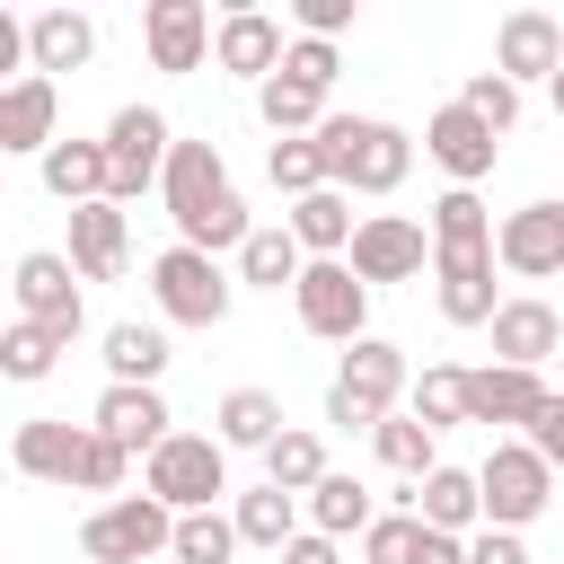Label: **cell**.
Wrapping results in <instances>:
<instances>
[{
  "label": "cell",
  "mask_w": 564,
  "mask_h": 564,
  "mask_svg": "<svg viewBox=\"0 0 564 564\" xmlns=\"http://www.w3.org/2000/svg\"><path fill=\"white\" fill-rule=\"evenodd\" d=\"M414 520H423V529H449V538H467V529L485 520V485H476L467 467H432V476L414 485Z\"/></svg>",
  "instance_id": "cell-25"
},
{
  "label": "cell",
  "mask_w": 564,
  "mask_h": 564,
  "mask_svg": "<svg viewBox=\"0 0 564 564\" xmlns=\"http://www.w3.org/2000/svg\"><path fill=\"white\" fill-rule=\"evenodd\" d=\"M370 520H379V511H370V485H361V476H326V485L308 494V529L335 538V546H344V538H370Z\"/></svg>",
  "instance_id": "cell-31"
},
{
  "label": "cell",
  "mask_w": 564,
  "mask_h": 564,
  "mask_svg": "<svg viewBox=\"0 0 564 564\" xmlns=\"http://www.w3.org/2000/svg\"><path fill=\"white\" fill-rule=\"evenodd\" d=\"M494 150H502V132H494V123H476L458 97L423 123V159H432L449 185H485V176H494Z\"/></svg>",
  "instance_id": "cell-13"
},
{
  "label": "cell",
  "mask_w": 564,
  "mask_h": 564,
  "mask_svg": "<svg viewBox=\"0 0 564 564\" xmlns=\"http://www.w3.org/2000/svg\"><path fill=\"white\" fill-rule=\"evenodd\" d=\"M317 150H326V176L352 185V194H397L405 167H414V141L397 123H379V115H326Z\"/></svg>",
  "instance_id": "cell-3"
},
{
  "label": "cell",
  "mask_w": 564,
  "mask_h": 564,
  "mask_svg": "<svg viewBox=\"0 0 564 564\" xmlns=\"http://www.w3.org/2000/svg\"><path fill=\"white\" fill-rule=\"evenodd\" d=\"M79 555L88 564H150V555H176V511L159 494H115L79 520Z\"/></svg>",
  "instance_id": "cell-5"
},
{
  "label": "cell",
  "mask_w": 564,
  "mask_h": 564,
  "mask_svg": "<svg viewBox=\"0 0 564 564\" xmlns=\"http://www.w3.org/2000/svg\"><path fill=\"white\" fill-rule=\"evenodd\" d=\"M229 520H238V538H247V546H273V555L300 538V502H291L282 485H256V494H238V511H229Z\"/></svg>",
  "instance_id": "cell-35"
},
{
  "label": "cell",
  "mask_w": 564,
  "mask_h": 564,
  "mask_svg": "<svg viewBox=\"0 0 564 564\" xmlns=\"http://www.w3.org/2000/svg\"><path fill=\"white\" fill-rule=\"evenodd\" d=\"M291 18H300V35H326L335 44L352 26V0H291Z\"/></svg>",
  "instance_id": "cell-44"
},
{
  "label": "cell",
  "mask_w": 564,
  "mask_h": 564,
  "mask_svg": "<svg viewBox=\"0 0 564 564\" xmlns=\"http://www.w3.org/2000/svg\"><path fill=\"white\" fill-rule=\"evenodd\" d=\"M282 564H344V555H335V538H317V529H300V538L282 546Z\"/></svg>",
  "instance_id": "cell-48"
},
{
  "label": "cell",
  "mask_w": 564,
  "mask_h": 564,
  "mask_svg": "<svg viewBox=\"0 0 564 564\" xmlns=\"http://www.w3.org/2000/svg\"><path fill=\"white\" fill-rule=\"evenodd\" d=\"M414 423H432V432H449V423H467V370L458 361H432L423 379H414V405H405Z\"/></svg>",
  "instance_id": "cell-37"
},
{
  "label": "cell",
  "mask_w": 564,
  "mask_h": 564,
  "mask_svg": "<svg viewBox=\"0 0 564 564\" xmlns=\"http://www.w3.org/2000/svg\"><path fill=\"white\" fill-rule=\"evenodd\" d=\"M159 194H167L176 247L220 256V247H247V238H256V220H247V203H238V185H229V167H220V150H212V141H176V150H167Z\"/></svg>",
  "instance_id": "cell-2"
},
{
  "label": "cell",
  "mask_w": 564,
  "mask_h": 564,
  "mask_svg": "<svg viewBox=\"0 0 564 564\" xmlns=\"http://www.w3.org/2000/svg\"><path fill=\"white\" fill-rule=\"evenodd\" d=\"M291 238L308 247V264H326V256H352V238H361V220H352V203H344V185H326V194H308V203H291Z\"/></svg>",
  "instance_id": "cell-26"
},
{
  "label": "cell",
  "mask_w": 564,
  "mask_h": 564,
  "mask_svg": "<svg viewBox=\"0 0 564 564\" xmlns=\"http://www.w3.org/2000/svg\"><path fill=\"white\" fill-rule=\"evenodd\" d=\"M9 300H18V317H26V326H53L62 344L88 326V308H79V264H70V256H53V247H26V256H18Z\"/></svg>",
  "instance_id": "cell-10"
},
{
  "label": "cell",
  "mask_w": 564,
  "mask_h": 564,
  "mask_svg": "<svg viewBox=\"0 0 564 564\" xmlns=\"http://www.w3.org/2000/svg\"><path fill=\"white\" fill-rule=\"evenodd\" d=\"M494 70L520 88V79H555L564 70V26L546 18V9H511L502 26H494Z\"/></svg>",
  "instance_id": "cell-16"
},
{
  "label": "cell",
  "mask_w": 564,
  "mask_h": 564,
  "mask_svg": "<svg viewBox=\"0 0 564 564\" xmlns=\"http://www.w3.org/2000/svg\"><path fill=\"white\" fill-rule=\"evenodd\" d=\"M88 423H97L106 441H123V449H141V458L176 441V414H167V397H159V388H106Z\"/></svg>",
  "instance_id": "cell-20"
},
{
  "label": "cell",
  "mask_w": 564,
  "mask_h": 564,
  "mask_svg": "<svg viewBox=\"0 0 564 564\" xmlns=\"http://www.w3.org/2000/svg\"><path fill=\"white\" fill-rule=\"evenodd\" d=\"M123 256H132L123 203H79L70 212V264H79V282H123Z\"/></svg>",
  "instance_id": "cell-23"
},
{
  "label": "cell",
  "mask_w": 564,
  "mask_h": 564,
  "mask_svg": "<svg viewBox=\"0 0 564 564\" xmlns=\"http://www.w3.org/2000/svg\"><path fill=\"white\" fill-rule=\"evenodd\" d=\"M26 53H35L44 79H53V70H79V62L97 53V26H88L79 9H35V18H26Z\"/></svg>",
  "instance_id": "cell-27"
},
{
  "label": "cell",
  "mask_w": 564,
  "mask_h": 564,
  "mask_svg": "<svg viewBox=\"0 0 564 564\" xmlns=\"http://www.w3.org/2000/svg\"><path fill=\"white\" fill-rule=\"evenodd\" d=\"M414 546H423V520H414V511H388V520H370V538H361L370 564H414Z\"/></svg>",
  "instance_id": "cell-42"
},
{
  "label": "cell",
  "mask_w": 564,
  "mask_h": 564,
  "mask_svg": "<svg viewBox=\"0 0 564 564\" xmlns=\"http://www.w3.org/2000/svg\"><path fill=\"white\" fill-rule=\"evenodd\" d=\"M291 308H300V326H308V335H326V344H344V352L370 335V282H361L344 256L308 264V273H300V291H291Z\"/></svg>",
  "instance_id": "cell-9"
},
{
  "label": "cell",
  "mask_w": 564,
  "mask_h": 564,
  "mask_svg": "<svg viewBox=\"0 0 564 564\" xmlns=\"http://www.w3.org/2000/svg\"><path fill=\"white\" fill-rule=\"evenodd\" d=\"M370 441H379V467H397L405 485H423V476L441 467V432H432V423H414V414H388Z\"/></svg>",
  "instance_id": "cell-33"
},
{
  "label": "cell",
  "mask_w": 564,
  "mask_h": 564,
  "mask_svg": "<svg viewBox=\"0 0 564 564\" xmlns=\"http://www.w3.org/2000/svg\"><path fill=\"white\" fill-rule=\"evenodd\" d=\"M344 264H352L361 282H414V273L432 264V229H423V220H405V212H370Z\"/></svg>",
  "instance_id": "cell-12"
},
{
  "label": "cell",
  "mask_w": 564,
  "mask_h": 564,
  "mask_svg": "<svg viewBox=\"0 0 564 564\" xmlns=\"http://www.w3.org/2000/svg\"><path fill=\"white\" fill-rule=\"evenodd\" d=\"M414 564H467V538H449V529H423Z\"/></svg>",
  "instance_id": "cell-47"
},
{
  "label": "cell",
  "mask_w": 564,
  "mask_h": 564,
  "mask_svg": "<svg viewBox=\"0 0 564 564\" xmlns=\"http://www.w3.org/2000/svg\"><path fill=\"white\" fill-rule=\"evenodd\" d=\"M282 53H291V44H282V18H264V9H229V18H220V44H212L220 70H238V79L264 88V79L282 70Z\"/></svg>",
  "instance_id": "cell-21"
},
{
  "label": "cell",
  "mask_w": 564,
  "mask_h": 564,
  "mask_svg": "<svg viewBox=\"0 0 564 564\" xmlns=\"http://www.w3.org/2000/svg\"><path fill=\"white\" fill-rule=\"evenodd\" d=\"M529 449H538L546 467H564V388L538 405V423H529Z\"/></svg>",
  "instance_id": "cell-45"
},
{
  "label": "cell",
  "mask_w": 564,
  "mask_h": 564,
  "mask_svg": "<svg viewBox=\"0 0 564 564\" xmlns=\"http://www.w3.org/2000/svg\"><path fill=\"white\" fill-rule=\"evenodd\" d=\"M282 70H291V79H308V88H335V70H344V62H335V44H326V35H291Z\"/></svg>",
  "instance_id": "cell-43"
},
{
  "label": "cell",
  "mask_w": 564,
  "mask_h": 564,
  "mask_svg": "<svg viewBox=\"0 0 564 564\" xmlns=\"http://www.w3.org/2000/svg\"><path fill=\"white\" fill-rule=\"evenodd\" d=\"M220 449H273L291 423H282V397H264V388H229L220 397Z\"/></svg>",
  "instance_id": "cell-29"
},
{
  "label": "cell",
  "mask_w": 564,
  "mask_h": 564,
  "mask_svg": "<svg viewBox=\"0 0 564 564\" xmlns=\"http://www.w3.org/2000/svg\"><path fill=\"white\" fill-rule=\"evenodd\" d=\"M167 115L159 106H123L115 123H106V159H115V203H141V185H159L167 176Z\"/></svg>",
  "instance_id": "cell-11"
},
{
  "label": "cell",
  "mask_w": 564,
  "mask_h": 564,
  "mask_svg": "<svg viewBox=\"0 0 564 564\" xmlns=\"http://www.w3.org/2000/svg\"><path fill=\"white\" fill-rule=\"evenodd\" d=\"M458 106H467L476 123H494V132H511V123H520V88H511L502 70H476V79L458 88Z\"/></svg>",
  "instance_id": "cell-40"
},
{
  "label": "cell",
  "mask_w": 564,
  "mask_h": 564,
  "mask_svg": "<svg viewBox=\"0 0 564 564\" xmlns=\"http://www.w3.org/2000/svg\"><path fill=\"white\" fill-rule=\"evenodd\" d=\"M494 220H485V203H476V185H449L441 203H432V282H441V317L449 326H494Z\"/></svg>",
  "instance_id": "cell-1"
},
{
  "label": "cell",
  "mask_w": 564,
  "mask_h": 564,
  "mask_svg": "<svg viewBox=\"0 0 564 564\" xmlns=\"http://www.w3.org/2000/svg\"><path fill=\"white\" fill-rule=\"evenodd\" d=\"M44 194H62L70 212H79V203H115V159H106V141H53V150H44Z\"/></svg>",
  "instance_id": "cell-24"
},
{
  "label": "cell",
  "mask_w": 564,
  "mask_h": 564,
  "mask_svg": "<svg viewBox=\"0 0 564 564\" xmlns=\"http://www.w3.org/2000/svg\"><path fill=\"white\" fill-rule=\"evenodd\" d=\"M256 115L282 132V141H308L317 123H326V88H308V79H291V70H273L264 88H256Z\"/></svg>",
  "instance_id": "cell-30"
},
{
  "label": "cell",
  "mask_w": 564,
  "mask_h": 564,
  "mask_svg": "<svg viewBox=\"0 0 564 564\" xmlns=\"http://www.w3.org/2000/svg\"><path fill=\"white\" fill-rule=\"evenodd\" d=\"M18 476H44V485H79V458H88V423H62V414H26L18 441H9Z\"/></svg>",
  "instance_id": "cell-18"
},
{
  "label": "cell",
  "mask_w": 564,
  "mask_h": 564,
  "mask_svg": "<svg viewBox=\"0 0 564 564\" xmlns=\"http://www.w3.org/2000/svg\"><path fill=\"white\" fill-rule=\"evenodd\" d=\"M53 361H62V335H53V326H26V317H9V335H0V370H9L18 388H35Z\"/></svg>",
  "instance_id": "cell-38"
},
{
  "label": "cell",
  "mask_w": 564,
  "mask_h": 564,
  "mask_svg": "<svg viewBox=\"0 0 564 564\" xmlns=\"http://www.w3.org/2000/svg\"><path fill=\"white\" fill-rule=\"evenodd\" d=\"M546 88H555V123H564V70H555V79H546Z\"/></svg>",
  "instance_id": "cell-49"
},
{
  "label": "cell",
  "mask_w": 564,
  "mask_h": 564,
  "mask_svg": "<svg viewBox=\"0 0 564 564\" xmlns=\"http://www.w3.org/2000/svg\"><path fill=\"white\" fill-rule=\"evenodd\" d=\"M53 115H62V97H53L44 70L9 79V88H0V150H18V159L35 150V159H44V150H53Z\"/></svg>",
  "instance_id": "cell-22"
},
{
  "label": "cell",
  "mask_w": 564,
  "mask_h": 564,
  "mask_svg": "<svg viewBox=\"0 0 564 564\" xmlns=\"http://www.w3.org/2000/svg\"><path fill=\"white\" fill-rule=\"evenodd\" d=\"M300 273H308V247L291 238V220L282 229H256L238 247V282H256V291H300Z\"/></svg>",
  "instance_id": "cell-28"
},
{
  "label": "cell",
  "mask_w": 564,
  "mask_h": 564,
  "mask_svg": "<svg viewBox=\"0 0 564 564\" xmlns=\"http://www.w3.org/2000/svg\"><path fill=\"white\" fill-rule=\"evenodd\" d=\"M229 273H220V256H203V247H159V264H150V300H159V317L167 326H220L229 317Z\"/></svg>",
  "instance_id": "cell-7"
},
{
  "label": "cell",
  "mask_w": 564,
  "mask_h": 564,
  "mask_svg": "<svg viewBox=\"0 0 564 564\" xmlns=\"http://www.w3.org/2000/svg\"><path fill=\"white\" fill-rule=\"evenodd\" d=\"M555 388L538 379V370H511V361H485V370H467V423H538V405H546Z\"/></svg>",
  "instance_id": "cell-17"
},
{
  "label": "cell",
  "mask_w": 564,
  "mask_h": 564,
  "mask_svg": "<svg viewBox=\"0 0 564 564\" xmlns=\"http://www.w3.org/2000/svg\"><path fill=\"white\" fill-rule=\"evenodd\" d=\"M494 256H502V273H520V282L564 273V203H520V212L502 220Z\"/></svg>",
  "instance_id": "cell-15"
},
{
  "label": "cell",
  "mask_w": 564,
  "mask_h": 564,
  "mask_svg": "<svg viewBox=\"0 0 564 564\" xmlns=\"http://www.w3.org/2000/svg\"><path fill=\"white\" fill-rule=\"evenodd\" d=\"M264 176H273V194H291V203H308V194H326V185H335V176H326V150H317V132H308V141H273Z\"/></svg>",
  "instance_id": "cell-36"
},
{
  "label": "cell",
  "mask_w": 564,
  "mask_h": 564,
  "mask_svg": "<svg viewBox=\"0 0 564 564\" xmlns=\"http://www.w3.org/2000/svg\"><path fill=\"white\" fill-rule=\"evenodd\" d=\"M485 335H494V361H511V370H538V361L564 352V317L546 300H502Z\"/></svg>",
  "instance_id": "cell-19"
},
{
  "label": "cell",
  "mask_w": 564,
  "mask_h": 564,
  "mask_svg": "<svg viewBox=\"0 0 564 564\" xmlns=\"http://www.w3.org/2000/svg\"><path fill=\"white\" fill-rule=\"evenodd\" d=\"M123 476H132V449H123V441H106V432L88 423V458H79V494H123Z\"/></svg>",
  "instance_id": "cell-41"
},
{
  "label": "cell",
  "mask_w": 564,
  "mask_h": 564,
  "mask_svg": "<svg viewBox=\"0 0 564 564\" xmlns=\"http://www.w3.org/2000/svg\"><path fill=\"white\" fill-rule=\"evenodd\" d=\"M141 44H150V70H203V53L220 35H212V9L203 0H150L141 9Z\"/></svg>",
  "instance_id": "cell-14"
},
{
  "label": "cell",
  "mask_w": 564,
  "mask_h": 564,
  "mask_svg": "<svg viewBox=\"0 0 564 564\" xmlns=\"http://www.w3.org/2000/svg\"><path fill=\"white\" fill-rule=\"evenodd\" d=\"M397 397H405V352H397L388 335H361V344L344 352L335 388H326V423H344V432H379V423L397 414Z\"/></svg>",
  "instance_id": "cell-4"
},
{
  "label": "cell",
  "mask_w": 564,
  "mask_h": 564,
  "mask_svg": "<svg viewBox=\"0 0 564 564\" xmlns=\"http://www.w3.org/2000/svg\"><path fill=\"white\" fill-rule=\"evenodd\" d=\"M247 538H238V520H220V511H185L176 520V564H229Z\"/></svg>",
  "instance_id": "cell-39"
},
{
  "label": "cell",
  "mask_w": 564,
  "mask_h": 564,
  "mask_svg": "<svg viewBox=\"0 0 564 564\" xmlns=\"http://www.w3.org/2000/svg\"><path fill=\"white\" fill-rule=\"evenodd\" d=\"M141 494H159L176 520H185V511H212V502L229 494V449H220V432H176L167 449H150Z\"/></svg>",
  "instance_id": "cell-6"
},
{
  "label": "cell",
  "mask_w": 564,
  "mask_h": 564,
  "mask_svg": "<svg viewBox=\"0 0 564 564\" xmlns=\"http://www.w3.org/2000/svg\"><path fill=\"white\" fill-rule=\"evenodd\" d=\"M106 370H115V388H159V370H167V335L159 326H106Z\"/></svg>",
  "instance_id": "cell-32"
},
{
  "label": "cell",
  "mask_w": 564,
  "mask_h": 564,
  "mask_svg": "<svg viewBox=\"0 0 564 564\" xmlns=\"http://www.w3.org/2000/svg\"><path fill=\"white\" fill-rule=\"evenodd\" d=\"M326 476H335V467H326V441H317V432H300V423L264 449V485H282V494H317Z\"/></svg>",
  "instance_id": "cell-34"
},
{
  "label": "cell",
  "mask_w": 564,
  "mask_h": 564,
  "mask_svg": "<svg viewBox=\"0 0 564 564\" xmlns=\"http://www.w3.org/2000/svg\"><path fill=\"white\" fill-rule=\"evenodd\" d=\"M467 564H529V546H520V529H476Z\"/></svg>",
  "instance_id": "cell-46"
},
{
  "label": "cell",
  "mask_w": 564,
  "mask_h": 564,
  "mask_svg": "<svg viewBox=\"0 0 564 564\" xmlns=\"http://www.w3.org/2000/svg\"><path fill=\"white\" fill-rule=\"evenodd\" d=\"M476 485H485V529H529L555 502V467L529 441H494L485 467H476Z\"/></svg>",
  "instance_id": "cell-8"
}]
</instances>
